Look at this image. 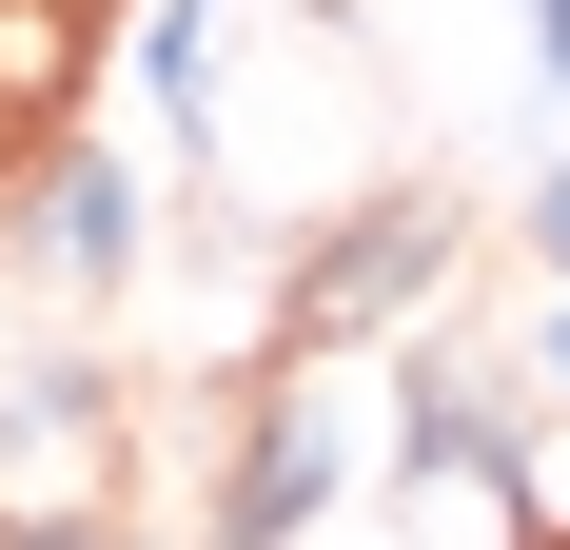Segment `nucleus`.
Returning a JSON list of instances; mask_svg holds the SVG:
<instances>
[{
    "instance_id": "nucleus-1",
    "label": "nucleus",
    "mask_w": 570,
    "mask_h": 550,
    "mask_svg": "<svg viewBox=\"0 0 570 550\" xmlns=\"http://www.w3.org/2000/svg\"><path fill=\"white\" fill-rule=\"evenodd\" d=\"M354 492V354H256L217 413V492H197V550H295Z\"/></svg>"
},
{
    "instance_id": "nucleus-2",
    "label": "nucleus",
    "mask_w": 570,
    "mask_h": 550,
    "mask_svg": "<svg viewBox=\"0 0 570 550\" xmlns=\"http://www.w3.org/2000/svg\"><path fill=\"white\" fill-rule=\"evenodd\" d=\"M453 256H472V217L433 197V177H413V197H354V217L295 256V295H276V354H354V334H413Z\"/></svg>"
},
{
    "instance_id": "nucleus-3",
    "label": "nucleus",
    "mask_w": 570,
    "mask_h": 550,
    "mask_svg": "<svg viewBox=\"0 0 570 550\" xmlns=\"http://www.w3.org/2000/svg\"><path fill=\"white\" fill-rule=\"evenodd\" d=\"M118 511V374L99 354H0V531Z\"/></svg>"
},
{
    "instance_id": "nucleus-4",
    "label": "nucleus",
    "mask_w": 570,
    "mask_h": 550,
    "mask_svg": "<svg viewBox=\"0 0 570 550\" xmlns=\"http://www.w3.org/2000/svg\"><path fill=\"white\" fill-rule=\"evenodd\" d=\"M0 236H20V275H59V295H118V275H138V158H118V138H40V158L0 177Z\"/></svg>"
},
{
    "instance_id": "nucleus-5",
    "label": "nucleus",
    "mask_w": 570,
    "mask_h": 550,
    "mask_svg": "<svg viewBox=\"0 0 570 550\" xmlns=\"http://www.w3.org/2000/svg\"><path fill=\"white\" fill-rule=\"evenodd\" d=\"M217 79H236V20L217 0H158V20H138V99H158L197 158H217Z\"/></svg>"
},
{
    "instance_id": "nucleus-6",
    "label": "nucleus",
    "mask_w": 570,
    "mask_h": 550,
    "mask_svg": "<svg viewBox=\"0 0 570 550\" xmlns=\"http://www.w3.org/2000/svg\"><path fill=\"white\" fill-rule=\"evenodd\" d=\"M0 550H138L118 511H59V531H0Z\"/></svg>"
},
{
    "instance_id": "nucleus-7",
    "label": "nucleus",
    "mask_w": 570,
    "mask_h": 550,
    "mask_svg": "<svg viewBox=\"0 0 570 550\" xmlns=\"http://www.w3.org/2000/svg\"><path fill=\"white\" fill-rule=\"evenodd\" d=\"M531 256H551V275H570V177H531Z\"/></svg>"
},
{
    "instance_id": "nucleus-8",
    "label": "nucleus",
    "mask_w": 570,
    "mask_h": 550,
    "mask_svg": "<svg viewBox=\"0 0 570 550\" xmlns=\"http://www.w3.org/2000/svg\"><path fill=\"white\" fill-rule=\"evenodd\" d=\"M512 20H531V59H551V99H570V0H512Z\"/></svg>"
},
{
    "instance_id": "nucleus-9",
    "label": "nucleus",
    "mask_w": 570,
    "mask_h": 550,
    "mask_svg": "<svg viewBox=\"0 0 570 550\" xmlns=\"http://www.w3.org/2000/svg\"><path fill=\"white\" fill-rule=\"evenodd\" d=\"M531 374H551V393H570V295H551V315H531Z\"/></svg>"
}]
</instances>
